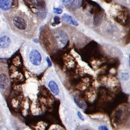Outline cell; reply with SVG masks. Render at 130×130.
I'll return each instance as SVG.
<instances>
[{
	"mask_svg": "<svg viewBox=\"0 0 130 130\" xmlns=\"http://www.w3.org/2000/svg\"><path fill=\"white\" fill-rule=\"evenodd\" d=\"M29 58L31 63L35 66H38L41 64L42 56L39 52L37 50H32L29 54Z\"/></svg>",
	"mask_w": 130,
	"mask_h": 130,
	"instance_id": "cell-1",
	"label": "cell"
},
{
	"mask_svg": "<svg viewBox=\"0 0 130 130\" xmlns=\"http://www.w3.org/2000/svg\"><path fill=\"white\" fill-rule=\"evenodd\" d=\"M13 23L17 28L20 30H25L27 27L26 21L23 18L19 16L14 17L13 19Z\"/></svg>",
	"mask_w": 130,
	"mask_h": 130,
	"instance_id": "cell-2",
	"label": "cell"
},
{
	"mask_svg": "<svg viewBox=\"0 0 130 130\" xmlns=\"http://www.w3.org/2000/svg\"><path fill=\"white\" fill-rule=\"evenodd\" d=\"M56 40L60 47H64L68 41V37L64 32H60L56 35Z\"/></svg>",
	"mask_w": 130,
	"mask_h": 130,
	"instance_id": "cell-3",
	"label": "cell"
},
{
	"mask_svg": "<svg viewBox=\"0 0 130 130\" xmlns=\"http://www.w3.org/2000/svg\"><path fill=\"white\" fill-rule=\"evenodd\" d=\"M61 18L64 22L67 23L72 24L73 26H78V23L77 22V21L75 20L73 17L69 15L68 14H64V15L62 16Z\"/></svg>",
	"mask_w": 130,
	"mask_h": 130,
	"instance_id": "cell-4",
	"label": "cell"
},
{
	"mask_svg": "<svg viewBox=\"0 0 130 130\" xmlns=\"http://www.w3.org/2000/svg\"><path fill=\"white\" fill-rule=\"evenodd\" d=\"M12 0H0V9L8 10L10 9L12 5Z\"/></svg>",
	"mask_w": 130,
	"mask_h": 130,
	"instance_id": "cell-5",
	"label": "cell"
},
{
	"mask_svg": "<svg viewBox=\"0 0 130 130\" xmlns=\"http://www.w3.org/2000/svg\"><path fill=\"white\" fill-rule=\"evenodd\" d=\"M10 45V39L7 36H3L0 38V47L3 49L9 47Z\"/></svg>",
	"mask_w": 130,
	"mask_h": 130,
	"instance_id": "cell-6",
	"label": "cell"
},
{
	"mask_svg": "<svg viewBox=\"0 0 130 130\" xmlns=\"http://www.w3.org/2000/svg\"><path fill=\"white\" fill-rule=\"evenodd\" d=\"M49 87L51 91L53 93L54 95H58L60 92L59 87H58L57 84L53 80H50L49 83Z\"/></svg>",
	"mask_w": 130,
	"mask_h": 130,
	"instance_id": "cell-7",
	"label": "cell"
},
{
	"mask_svg": "<svg viewBox=\"0 0 130 130\" xmlns=\"http://www.w3.org/2000/svg\"><path fill=\"white\" fill-rule=\"evenodd\" d=\"M8 85V78L4 73L0 75V87L2 89H5Z\"/></svg>",
	"mask_w": 130,
	"mask_h": 130,
	"instance_id": "cell-8",
	"label": "cell"
},
{
	"mask_svg": "<svg viewBox=\"0 0 130 130\" xmlns=\"http://www.w3.org/2000/svg\"><path fill=\"white\" fill-rule=\"evenodd\" d=\"M73 100H74L75 103L76 104V105L80 108V109L83 110H86L87 108V105L84 102V101L82 100H81L80 98H77V97H75L73 98Z\"/></svg>",
	"mask_w": 130,
	"mask_h": 130,
	"instance_id": "cell-9",
	"label": "cell"
},
{
	"mask_svg": "<svg viewBox=\"0 0 130 130\" xmlns=\"http://www.w3.org/2000/svg\"><path fill=\"white\" fill-rule=\"evenodd\" d=\"M31 1H32L33 5L41 8V9H43L46 7V3L44 0H32Z\"/></svg>",
	"mask_w": 130,
	"mask_h": 130,
	"instance_id": "cell-10",
	"label": "cell"
},
{
	"mask_svg": "<svg viewBox=\"0 0 130 130\" xmlns=\"http://www.w3.org/2000/svg\"><path fill=\"white\" fill-rule=\"evenodd\" d=\"M72 4L75 7L79 8L82 5L83 1L82 0H75V1L73 2Z\"/></svg>",
	"mask_w": 130,
	"mask_h": 130,
	"instance_id": "cell-11",
	"label": "cell"
},
{
	"mask_svg": "<svg viewBox=\"0 0 130 130\" xmlns=\"http://www.w3.org/2000/svg\"><path fill=\"white\" fill-rule=\"evenodd\" d=\"M120 76L121 79L124 81H127L129 79V75L128 73H121Z\"/></svg>",
	"mask_w": 130,
	"mask_h": 130,
	"instance_id": "cell-12",
	"label": "cell"
},
{
	"mask_svg": "<svg viewBox=\"0 0 130 130\" xmlns=\"http://www.w3.org/2000/svg\"><path fill=\"white\" fill-rule=\"evenodd\" d=\"M53 11L55 13H57V14H61L62 13V9L59 8H54L53 9Z\"/></svg>",
	"mask_w": 130,
	"mask_h": 130,
	"instance_id": "cell-13",
	"label": "cell"
},
{
	"mask_svg": "<svg viewBox=\"0 0 130 130\" xmlns=\"http://www.w3.org/2000/svg\"><path fill=\"white\" fill-rule=\"evenodd\" d=\"M53 23H55L57 24H58L60 23V18H58V16H55L54 18V22Z\"/></svg>",
	"mask_w": 130,
	"mask_h": 130,
	"instance_id": "cell-14",
	"label": "cell"
},
{
	"mask_svg": "<svg viewBox=\"0 0 130 130\" xmlns=\"http://www.w3.org/2000/svg\"><path fill=\"white\" fill-rule=\"evenodd\" d=\"M75 0H61L62 3L65 4H70V3H73V2Z\"/></svg>",
	"mask_w": 130,
	"mask_h": 130,
	"instance_id": "cell-15",
	"label": "cell"
},
{
	"mask_svg": "<svg viewBox=\"0 0 130 130\" xmlns=\"http://www.w3.org/2000/svg\"><path fill=\"white\" fill-rule=\"evenodd\" d=\"M121 113H122L121 110H119V112H117V114H116V118L118 119V120L120 119V117L121 116Z\"/></svg>",
	"mask_w": 130,
	"mask_h": 130,
	"instance_id": "cell-16",
	"label": "cell"
},
{
	"mask_svg": "<svg viewBox=\"0 0 130 130\" xmlns=\"http://www.w3.org/2000/svg\"><path fill=\"white\" fill-rule=\"evenodd\" d=\"M77 116H78V117L80 119V120H82V121L84 120V118H83V115H82V113L80 112H77Z\"/></svg>",
	"mask_w": 130,
	"mask_h": 130,
	"instance_id": "cell-17",
	"label": "cell"
},
{
	"mask_svg": "<svg viewBox=\"0 0 130 130\" xmlns=\"http://www.w3.org/2000/svg\"><path fill=\"white\" fill-rule=\"evenodd\" d=\"M98 129H99L100 130H101V129H103V130H108L109 129L108 128L106 127V126H100L99 128H98Z\"/></svg>",
	"mask_w": 130,
	"mask_h": 130,
	"instance_id": "cell-18",
	"label": "cell"
},
{
	"mask_svg": "<svg viewBox=\"0 0 130 130\" xmlns=\"http://www.w3.org/2000/svg\"><path fill=\"white\" fill-rule=\"evenodd\" d=\"M46 61H47V62L48 66H49V67H51L52 66V62L50 61V60L49 59V57H47Z\"/></svg>",
	"mask_w": 130,
	"mask_h": 130,
	"instance_id": "cell-19",
	"label": "cell"
},
{
	"mask_svg": "<svg viewBox=\"0 0 130 130\" xmlns=\"http://www.w3.org/2000/svg\"><path fill=\"white\" fill-rule=\"evenodd\" d=\"M105 1H106V2H108V3H109V2L112 1V0H105Z\"/></svg>",
	"mask_w": 130,
	"mask_h": 130,
	"instance_id": "cell-20",
	"label": "cell"
},
{
	"mask_svg": "<svg viewBox=\"0 0 130 130\" xmlns=\"http://www.w3.org/2000/svg\"><path fill=\"white\" fill-rule=\"evenodd\" d=\"M129 67H130V54H129Z\"/></svg>",
	"mask_w": 130,
	"mask_h": 130,
	"instance_id": "cell-21",
	"label": "cell"
}]
</instances>
